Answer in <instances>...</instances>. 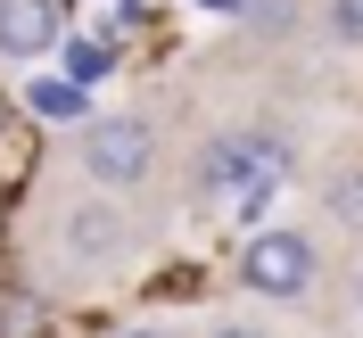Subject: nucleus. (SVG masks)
I'll return each instance as SVG.
<instances>
[{"label":"nucleus","mask_w":363,"mask_h":338,"mask_svg":"<svg viewBox=\"0 0 363 338\" xmlns=\"http://www.w3.org/2000/svg\"><path fill=\"white\" fill-rule=\"evenodd\" d=\"M0 330H33V297H25V289L0 297Z\"/></svg>","instance_id":"9d476101"},{"label":"nucleus","mask_w":363,"mask_h":338,"mask_svg":"<svg viewBox=\"0 0 363 338\" xmlns=\"http://www.w3.org/2000/svg\"><path fill=\"white\" fill-rule=\"evenodd\" d=\"M25 99H33V116H50V124H83V83H33Z\"/></svg>","instance_id":"423d86ee"},{"label":"nucleus","mask_w":363,"mask_h":338,"mask_svg":"<svg viewBox=\"0 0 363 338\" xmlns=\"http://www.w3.org/2000/svg\"><path fill=\"white\" fill-rule=\"evenodd\" d=\"M322 25H330V42H339V50H363V0H330V17H322Z\"/></svg>","instance_id":"6e6552de"},{"label":"nucleus","mask_w":363,"mask_h":338,"mask_svg":"<svg viewBox=\"0 0 363 338\" xmlns=\"http://www.w3.org/2000/svg\"><path fill=\"white\" fill-rule=\"evenodd\" d=\"M330 215H339L347 231H363V174H339V181H330Z\"/></svg>","instance_id":"1a4fd4ad"},{"label":"nucleus","mask_w":363,"mask_h":338,"mask_svg":"<svg viewBox=\"0 0 363 338\" xmlns=\"http://www.w3.org/2000/svg\"><path fill=\"white\" fill-rule=\"evenodd\" d=\"M116 240H124L116 206H74V215H67V256H108Z\"/></svg>","instance_id":"39448f33"},{"label":"nucleus","mask_w":363,"mask_h":338,"mask_svg":"<svg viewBox=\"0 0 363 338\" xmlns=\"http://www.w3.org/2000/svg\"><path fill=\"white\" fill-rule=\"evenodd\" d=\"M206 338H272V330H256V322H223V330H206Z\"/></svg>","instance_id":"9b49d317"},{"label":"nucleus","mask_w":363,"mask_h":338,"mask_svg":"<svg viewBox=\"0 0 363 338\" xmlns=\"http://www.w3.org/2000/svg\"><path fill=\"white\" fill-rule=\"evenodd\" d=\"M108 67H116V50H108V42H67V83H83V91H91Z\"/></svg>","instance_id":"0eeeda50"},{"label":"nucleus","mask_w":363,"mask_h":338,"mask_svg":"<svg viewBox=\"0 0 363 338\" xmlns=\"http://www.w3.org/2000/svg\"><path fill=\"white\" fill-rule=\"evenodd\" d=\"M83 174L108 181V190H140V181L157 174V133H149L140 116H99V124H83Z\"/></svg>","instance_id":"7ed1b4c3"},{"label":"nucleus","mask_w":363,"mask_h":338,"mask_svg":"<svg viewBox=\"0 0 363 338\" xmlns=\"http://www.w3.org/2000/svg\"><path fill=\"white\" fill-rule=\"evenodd\" d=\"M116 338H174V330H116Z\"/></svg>","instance_id":"f8f14e48"},{"label":"nucleus","mask_w":363,"mask_h":338,"mask_svg":"<svg viewBox=\"0 0 363 338\" xmlns=\"http://www.w3.org/2000/svg\"><path fill=\"white\" fill-rule=\"evenodd\" d=\"M314 240L306 231H256L248 248H240V289L248 297H272V305H297V297H314Z\"/></svg>","instance_id":"f03ea898"},{"label":"nucleus","mask_w":363,"mask_h":338,"mask_svg":"<svg viewBox=\"0 0 363 338\" xmlns=\"http://www.w3.org/2000/svg\"><path fill=\"white\" fill-rule=\"evenodd\" d=\"M281 174H289V149L272 133H215L199 157V198L231 206L240 190H281Z\"/></svg>","instance_id":"f257e3e1"},{"label":"nucleus","mask_w":363,"mask_h":338,"mask_svg":"<svg viewBox=\"0 0 363 338\" xmlns=\"http://www.w3.org/2000/svg\"><path fill=\"white\" fill-rule=\"evenodd\" d=\"M215 9H231V0H215Z\"/></svg>","instance_id":"ddd939ff"},{"label":"nucleus","mask_w":363,"mask_h":338,"mask_svg":"<svg viewBox=\"0 0 363 338\" xmlns=\"http://www.w3.org/2000/svg\"><path fill=\"white\" fill-rule=\"evenodd\" d=\"M58 50V0H0V58Z\"/></svg>","instance_id":"20e7f679"}]
</instances>
